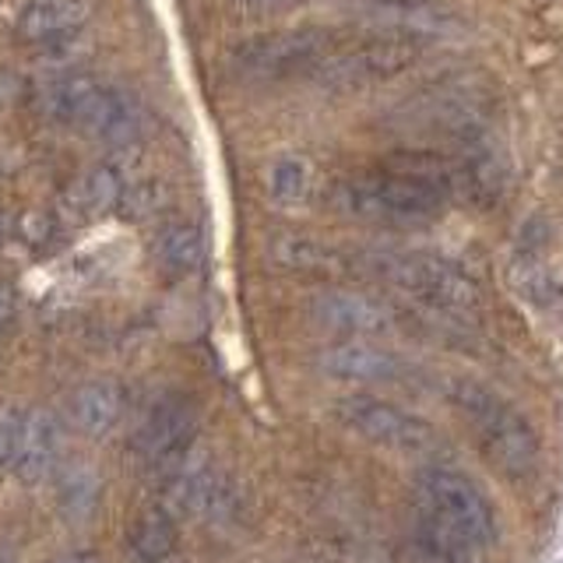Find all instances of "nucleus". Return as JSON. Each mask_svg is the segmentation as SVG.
Wrapping results in <instances>:
<instances>
[{"label": "nucleus", "instance_id": "4", "mask_svg": "<svg viewBox=\"0 0 563 563\" xmlns=\"http://www.w3.org/2000/svg\"><path fill=\"white\" fill-rule=\"evenodd\" d=\"M416 489H419L422 518L433 521L437 528H444V532H451L454 539H462L468 550H475V545H489L497 539V515H493V504L465 472L440 468V465L422 468Z\"/></svg>", "mask_w": 563, "mask_h": 563}, {"label": "nucleus", "instance_id": "2", "mask_svg": "<svg viewBox=\"0 0 563 563\" xmlns=\"http://www.w3.org/2000/svg\"><path fill=\"white\" fill-rule=\"evenodd\" d=\"M366 268L416 303L444 313H475L483 307V289L462 264L427 251H387L369 254Z\"/></svg>", "mask_w": 563, "mask_h": 563}, {"label": "nucleus", "instance_id": "1", "mask_svg": "<svg viewBox=\"0 0 563 563\" xmlns=\"http://www.w3.org/2000/svg\"><path fill=\"white\" fill-rule=\"evenodd\" d=\"M451 401L457 416L468 422L475 444L483 448L489 465H497L510 479H525L539 468V433L515 401H507L500 391H493L479 380H454Z\"/></svg>", "mask_w": 563, "mask_h": 563}, {"label": "nucleus", "instance_id": "24", "mask_svg": "<svg viewBox=\"0 0 563 563\" xmlns=\"http://www.w3.org/2000/svg\"><path fill=\"white\" fill-rule=\"evenodd\" d=\"M53 563H99V560L88 556V553H70V556H60V560H53Z\"/></svg>", "mask_w": 563, "mask_h": 563}, {"label": "nucleus", "instance_id": "16", "mask_svg": "<svg viewBox=\"0 0 563 563\" xmlns=\"http://www.w3.org/2000/svg\"><path fill=\"white\" fill-rule=\"evenodd\" d=\"M155 261L163 264L166 272H176V275H187L201 264L205 257V236L198 225L190 222H166L163 229L155 233Z\"/></svg>", "mask_w": 563, "mask_h": 563}, {"label": "nucleus", "instance_id": "25", "mask_svg": "<svg viewBox=\"0 0 563 563\" xmlns=\"http://www.w3.org/2000/svg\"><path fill=\"white\" fill-rule=\"evenodd\" d=\"M4 240H8V216L0 211V243H4Z\"/></svg>", "mask_w": 563, "mask_h": 563}, {"label": "nucleus", "instance_id": "5", "mask_svg": "<svg viewBox=\"0 0 563 563\" xmlns=\"http://www.w3.org/2000/svg\"><path fill=\"white\" fill-rule=\"evenodd\" d=\"M334 419L356 437L369 440L384 451L409 454V457H433L444 451L440 437L427 419L398 409V405L374 398V395H345L334 401Z\"/></svg>", "mask_w": 563, "mask_h": 563}, {"label": "nucleus", "instance_id": "9", "mask_svg": "<svg viewBox=\"0 0 563 563\" xmlns=\"http://www.w3.org/2000/svg\"><path fill=\"white\" fill-rule=\"evenodd\" d=\"M92 4L88 0H25L14 18V40L22 46L43 49L85 29Z\"/></svg>", "mask_w": 563, "mask_h": 563}, {"label": "nucleus", "instance_id": "10", "mask_svg": "<svg viewBox=\"0 0 563 563\" xmlns=\"http://www.w3.org/2000/svg\"><path fill=\"white\" fill-rule=\"evenodd\" d=\"M313 317L331 331L356 334V339H377L395 328V317L377 299L349 289H328L313 299Z\"/></svg>", "mask_w": 563, "mask_h": 563}, {"label": "nucleus", "instance_id": "23", "mask_svg": "<svg viewBox=\"0 0 563 563\" xmlns=\"http://www.w3.org/2000/svg\"><path fill=\"white\" fill-rule=\"evenodd\" d=\"M246 8H289V4H299V0H240Z\"/></svg>", "mask_w": 563, "mask_h": 563}, {"label": "nucleus", "instance_id": "22", "mask_svg": "<svg viewBox=\"0 0 563 563\" xmlns=\"http://www.w3.org/2000/svg\"><path fill=\"white\" fill-rule=\"evenodd\" d=\"M14 310H18V296H14V289L8 286V282H0V328L11 324Z\"/></svg>", "mask_w": 563, "mask_h": 563}, {"label": "nucleus", "instance_id": "18", "mask_svg": "<svg viewBox=\"0 0 563 563\" xmlns=\"http://www.w3.org/2000/svg\"><path fill=\"white\" fill-rule=\"evenodd\" d=\"M173 542H176V525L169 518V510L152 507L131 528V536H128V556L134 563H163L173 553Z\"/></svg>", "mask_w": 563, "mask_h": 563}, {"label": "nucleus", "instance_id": "12", "mask_svg": "<svg viewBox=\"0 0 563 563\" xmlns=\"http://www.w3.org/2000/svg\"><path fill=\"white\" fill-rule=\"evenodd\" d=\"M60 462V427L57 419L49 412L35 409V412H25V430H22V444H18V454H14V472L18 479L29 483V486H40L46 475L57 468Z\"/></svg>", "mask_w": 563, "mask_h": 563}, {"label": "nucleus", "instance_id": "19", "mask_svg": "<svg viewBox=\"0 0 563 563\" xmlns=\"http://www.w3.org/2000/svg\"><path fill=\"white\" fill-rule=\"evenodd\" d=\"M99 497H102V479L96 475V468L75 465V468H67L60 475L57 500H60V510L70 521H88V518H92L96 507H99Z\"/></svg>", "mask_w": 563, "mask_h": 563}, {"label": "nucleus", "instance_id": "20", "mask_svg": "<svg viewBox=\"0 0 563 563\" xmlns=\"http://www.w3.org/2000/svg\"><path fill=\"white\" fill-rule=\"evenodd\" d=\"M310 184H313V169L307 158H299V155H282L268 169V194L275 205H286V208L303 205Z\"/></svg>", "mask_w": 563, "mask_h": 563}, {"label": "nucleus", "instance_id": "11", "mask_svg": "<svg viewBox=\"0 0 563 563\" xmlns=\"http://www.w3.org/2000/svg\"><path fill=\"white\" fill-rule=\"evenodd\" d=\"M321 369L328 377L339 380H360V384H395L405 377V366L395 352L377 349V345H360V342H345L334 345L321 356Z\"/></svg>", "mask_w": 563, "mask_h": 563}, {"label": "nucleus", "instance_id": "14", "mask_svg": "<svg viewBox=\"0 0 563 563\" xmlns=\"http://www.w3.org/2000/svg\"><path fill=\"white\" fill-rule=\"evenodd\" d=\"M102 88L92 75H78V70H67V75H57L53 81H46L43 88V110L60 120L70 123V128H81L85 117L92 113L96 99L102 96Z\"/></svg>", "mask_w": 563, "mask_h": 563}, {"label": "nucleus", "instance_id": "8", "mask_svg": "<svg viewBox=\"0 0 563 563\" xmlns=\"http://www.w3.org/2000/svg\"><path fill=\"white\" fill-rule=\"evenodd\" d=\"M198 430V409L184 395H169L163 401H155V409L137 430V448L148 457L152 465H169L176 462L194 440Z\"/></svg>", "mask_w": 563, "mask_h": 563}, {"label": "nucleus", "instance_id": "6", "mask_svg": "<svg viewBox=\"0 0 563 563\" xmlns=\"http://www.w3.org/2000/svg\"><path fill=\"white\" fill-rule=\"evenodd\" d=\"M334 49V35L324 29H286L264 32L236 46L233 60L240 70L254 78H289L299 70H317L321 60Z\"/></svg>", "mask_w": 563, "mask_h": 563}, {"label": "nucleus", "instance_id": "13", "mask_svg": "<svg viewBox=\"0 0 563 563\" xmlns=\"http://www.w3.org/2000/svg\"><path fill=\"white\" fill-rule=\"evenodd\" d=\"M123 416V391L113 380H88L70 395V419L88 437H106Z\"/></svg>", "mask_w": 563, "mask_h": 563}, {"label": "nucleus", "instance_id": "21", "mask_svg": "<svg viewBox=\"0 0 563 563\" xmlns=\"http://www.w3.org/2000/svg\"><path fill=\"white\" fill-rule=\"evenodd\" d=\"M22 430H25V412L18 405H0V468L14 465Z\"/></svg>", "mask_w": 563, "mask_h": 563}, {"label": "nucleus", "instance_id": "7", "mask_svg": "<svg viewBox=\"0 0 563 563\" xmlns=\"http://www.w3.org/2000/svg\"><path fill=\"white\" fill-rule=\"evenodd\" d=\"M416 57H419V40L387 32V35H369V40L349 49L334 46L313 75L328 85H366V81H384L401 75V70H409L416 64Z\"/></svg>", "mask_w": 563, "mask_h": 563}, {"label": "nucleus", "instance_id": "26", "mask_svg": "<svg viewBox=\"0 0 563 563\" xmlns=\"http://www.w3.org/2000/svg\"><path fill=\"white\" fill-rule=\"evenodd\" d=\"M0 563H11V556H8V550L0 545Z\"/></svg>", "mask_w": 563, "mask_h": 563}, {"label": "nucleus", "instance_id": "15", "mask_svg": "<svg viewBox=\"0 0 563 563\" xmlns=\"http://www.w3.org/2000/svg\"><path fill=\"white\" fill-rule=\"evenodd\" d=\"M272 251L282 268L310 275V278H339L349 272V257L342 251H334V246L310 240V236H278Z\"/></svg>", "mask_w": 563, "mask_h": 563}, {"label": "nucleus", "instance_id": "17", "mask_svg": "<svg viewBox=\"0 0 563 563\" xmlns=\"http://www.w3.org/2000/svg\"><path fill=\"white\" fill-rule=\"evenodd\" d=\"M120 198H123L120 176L110 166H96L75 180V187L67 194V208L75 211L78 219H99L110 208H117Z\"/></svg>", "mask_w": 563, "mask_h": 563}, {"label": "nucleus", "instance_id": "3", "mask_svg": "<svg viewBox=\"0 0 563 563\" xmlns=\"http://www.w3.org/2000/svg\"><path fill=\"white\" fill-rule=\"evenodd\" d=\"M444 198L422 184L419 176L401 169L360 173L334 187V208L352 219L377 222V225H422L433 222L444 211Z\"/></svg>", "mask_w": 563, "mask_h": 563}]
</instances>
